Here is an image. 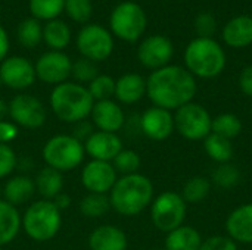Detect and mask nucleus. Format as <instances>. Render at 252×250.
Returning <instances> with one entry per match:
<instances>
[{
	"label": "nucleus",
	"mask_w": 252,
	"mask_h": 250,
	"mask_svg": "<svg viewBox=\"0 0 252 250\" xmlns=\"http://www.w3.org/2000/svg\"><path fill=\"white\" fill-rule=\"evenodd\" d=\"M140 131L151 140H167L174 130V115L162 108L152 106L146 109L139 119Z\"/></svg>",
	"instance_id": "nucleus-16"
},
{
	"label": "nucleus",
	"mask_w": 252,
	"mask_h": 250,
	"mask_svg": "<svg viewBox=\"0 0 252 250\" xmlns=\"http://www.w3.org/2000/svg\"><path fill=\"white\" fill-rule=\"evenodd\" d=\"M216 28H217V21L213 13L202 12L195 18V29L199 37L211 38V35L216 32Z\"/></svg>",
	"instance_id": "nucleus-39"
},
{
	"label": "nucleus",
	"mask_w": 252,
	"mask_h": 250,
	"mask_svg": "<svg viewBox=\"0 0 252 250\" xmlns=\"http://www.w3.org/2000/svg\"><path fill=\"white\" fill-rule=\"evenodd\" d=\"M16 155L9 144H0V178L9 177L16 168Z\"/></svg>",
	"instance_id": "nucleus-40"
},
{
	"label": "nucleus",
	"mask_w": 252,
	"mask_h": 250,
	"mask_svg": "<svg viewBox=\"0 0 252 250\" xmlns=\"http://www.w3.org/2000/svg\"><path fill=\"white\" fill-rule=\"evenodd\" d=\"M41 155L47 167L65 172L80 167L86 152L84 144L71 134H58L46 141Z\"/></svg>",
	"instance_id": "nucleus-6"
},
{
	"label": "nucleus",
	"mask_w": 252,
	"mask_h": 250,
	"mask_svg": "<svg viewBox=\"0 0 252 250\" xmlns=\"http://www.w3.org/2000/svg\"><path fill=\"white\" fill-rule=\"evenodd\" d=\"M112 167L115 168L117 174L121 175H131V174H137L140 165H142V159L139 156L137 152L130 150V149H123L111 162Z\"/></svg>",
	"instance_id": "nucleus-35"
},
{
	"label": "nucleus",
	"mask_w": 252,
	"mask_h": 250,
	"mask_svg": "<svg viewBox=\"0 0 252 250\" xmlns=\"http://www.w3.org/2000/svg\"><path fill=\"white\" fill-rule=\"evenodd\" d=\"M211 180L220 189H233L241 181V171L236 165H233L230 162L220 164L213 171Z\"/></svg>",
	"instance_id": "nucleus-34"
},
{
	"label": "nucleus",
	"mask_w": 252,
	"mask_h": 250,
	"mask_svg": "<svg viewBox=\"0 0 252 250\" xmlns=\"http://www.w3.org/2000/svg\"><path fill=\"white\" fill-rule=\"evenodd\" d=\"M87 90L94 102L109 100L115 94V80L111 75L99 74L89 85Z\"/></svg>",
	"instance_id": "nucleus-36"
},
{
	"label": "nucleus",
	"mask_w": 252,
	"mask_h": 250,
	"mask_svg": "<svg viewBox=\"0 0 252 250\" xmlns=\"http://www.w3.org/2000/svg\"><path fill=\"white\" fill-rule=\"evenodd\" d=\"M186 212L188 203L183 200L182 194L176 192H164L151 203L152 224L162 233H170L183 225Z\"/></svg>",
	"instance_id": "nucleus-8"
},
{
	"label": "nucleus",
	"mask_w": 252,
	"mask_h": 250,
	"mask_svg": "<svg viewBox=\"0 0 252 250\" xmlns=\"http://www.w3.org/2000/svg\"><path fill=\"white\" fill-rule=\"evenodd\" d=\"M7 116H9V105L3 99H0V121H4Z\"/></svg>",
	"instance_id": "nucleus-47"
},
{
	"label": "nucleus",
	"mask_w": 252,
	"mask_h": 250,
	"mask_svg": "<svg viewBox=\"0 0 252 250\" xmlns=\"http://www.w3.org/2000/svg\"><path fill=\"white\" fill-rule=\"evenodd\" d=\"M63 12L74 22L87 24L93 15V3L92 0H65Z\"/></svg>",
	"instance_id": "nucleus-37"
},
{
	"label": "nucleus",
	"mask_w": 252,
	"mask_h": 250,
	"mask_svg": "<svg viewBox=\"0 0 252 250\" xmlns=\"http://www.w3.org/2000/svg\"><path fill=\"white\" fill-rule=\"evenodd\" d=\"M16 40L25 49L37 47L43 40V27L35 18H27L16 28Z\"/></svg>",
	"instance_id": "nucleus-29"
},
{
	"label": "nucleus",
	"mask_w": 252,
	"mask_h": 250,
	"mask_svg": "<svg viewBox=\"0 0 252 250\" xmlns=\"http://www.w3.org/2000/svg\"><path fill=\"white\" fill-rule=\"evenodd\" d=\"M154 200V184L143 174L121 175L109 192L111 208L123 217L142 214Z\"/></svg>",
	"instance_id": "nucleus-2"
},
{
	"label": "nucleus",
	"mask_w": 252,
	"mask_h": 250,
	"mask_svg": "<svg viewBox=\"0 0 252 250\" xmlns=\"http://www.w3.org/2000/svg\"><path fill=\"white\" fill-rule=\"evenodd\" d=\"M117 175L111 162L92 159L81 171V183L89 193L108 194L118 180Z\"/></svg>",
	"instance_id": "nucleus-15"
},
{
	"label": "nucleus",
	"mask_w": 252,
	"mask_h": 250,
	"mask_svg": "<svg viewBox=\"0 0 252 250\" xmlns=\"http://www.w3.org/2000/svg\"><path fill=\"white\" fill-rule=\"evenodd\" d=\"M223 41L233 49H244L252 44V18L239 15L232 18L223 28Z\"/></svg>",
	"instance_id": "nucleus-21"
},
{
	"label": "nucleus",
	"mask_w": 252,
	"mask_h": 250,
	"mask_svg": "<svg viewBox=\"0 0 252 250\" xmlns=\"http://www.w3.org/2000/svg\"><path fill=\"white\" fill-rule=\"evenodd\" d=\"M174 53L173 43L165 35H149L137 47V59L139 62L152 71L164 68L170 63Z\"/></svg>",
	"instance_id": "nucleus-13"
},
{
	"label": "nucleus",
	"mask_w": 252,
	"mask_h": 250,
	"mask_svg": "<svg viewBox=\"0 0 252 250\" xmlns=\"http://www.w3.org/2000/svg\"><path fill=\"white\" fill-rule=\"evenodd\" d=\"M71 37L72 35L69 25L59 18L47 21L43 25V41L52 50L62 52L71 43Z\"/></svg>",
	"instance_id": "nucleus-27"
},
{
	"label": "nucleus",
	"mask_w": 252,
	"mask_h": 250,
	"mask_svg": "<svg viewBox=\"0 0 252 250\" xmlns=\"http://www.w3.org/2000/svg\"><path fill=\"white\" fill-rule=\"evenodd\" d=\"M35 192L46 200H53L59 193H62V187H63V177L62 172L50 168V167H44L38 171L35 180Z\"/></svg>",
	"instance_id": "nucleus-26"
},
{
	"label": "nucleus",
	"mask_w": 252,
	"mask_h": 250,
	"mask_svg": "<svg viewBox=\"0 0 252 250\" xmlns=\"http://www.w3.org/2000/svg\"><path fill=\"white\" fill-rule=\"evenodd\" d=\"M213 118L199 103L190 102L179 108L174 113V130L186 140H204L211 134Z\"/></svg>",
	"instance_id": "nucleus-9"
},
{
	"label": "nucleus",
	"mask_w": 252,
	"mask_h": 250,
	"mask_svg": "<svg viewBox=\"0 0 252 250\" xmlns=\"http://www.w3.org/2000/svg\"><path fill=\"white\" fill-rule=\"evenodd\" d=\"M146 94V80L136 72H127L115 81L114 97L124 105H133Z\"/></svg>",
	"instance_id": "nucleus-22"
},
{
	"label": "nucleus",
	"mask_w": 252,
	"mask_h": 250,
	"mask_svg": "<svg viewBox=\"0 0 252 250\" xmlns=\"http://www.w3.org/2000/svg\"><path fill=\"white\" fill-rule=\"evenodd\" d=\"M204 149L207 152V155L220 164H227L232 161L233 158V144L232 140L224 139L221 136H217L214 133H211L207 139H204Z\"/></svg>",
	"instance_id": "nucleus-28"
},
{
	"label": "nucleus",
	"mask_w": 252,
	"mask_h": 250,
	"mask_svg": "<svg viewBox=\"0 0 252 250\" xmlns=\"http://www.w3.org/2000/svg\"><path fill=\"white\" fill-rule=\"evenodd\" d=\"M62 217L61 211L52 200L40 199L32 202L22 218V227L25 234L35 242L52 240L61 230Z\"/></svg>",
	"instance_id": "nucleus-5"
},
{
	"label": "nucleus",
	"mask_w": 252,
	"mask_h": 250,
	"mask_svg": "<svg viewBox=\"0 0 252 250\" xmlns=\"http://www.w3.org/2000/svg\"><path fill=\"white\" fill-rule=\"evenodd\" d=\"M152 250H165V249H161V248H155V249H152Z\"/></svg>",
	"instance_id": "nucleus-50"
},
{
	"label": "nucleus",
	"mask_w": 252,
	"mask_h": 250,
	"mask_svg": "<svg viewBox=\"0 0 252 250\" xmlns=\"http://www.w3.org/2000/svg\"><path fill=\"white\" fill-rule=\"evenodd\" d=\"M22 227V218L15 206L0 200V248L15 240Z\"/></svg>",
	"instance_id": "nucleus-25"
},
{
	"label": "nucleus",
	"mask_w": 252,
	"mask_h": 250,
	"mask_svg": "<svg viewBox=\"0 0 252 250\" xmlns=\"http://www.w3.org/2000/svg\"><path fill=\"white\" fill-rule=\"evenodd\" d=\"M9 35H7V31L0 25V63L7 57V53H9Z\"/></svg>",
	"instance_id": "nucleus-45"
},
{
	"label": "nucleus",
	"mask_w": 252,
	"mask_h": 250,
	"mask_svg": "<svg viewBox=\"0 0 252 250\" xmlns=\"http://www.w3.org/2000/svg\"><path fill=\"white\" fill-rule=\"evenodd\" d=\"M198 85L195 77L183 66L167 65L152 74L146 80V94L154 106L177 111L190 103L196 94Z\"/></svg>",
	"instance_id": "nucleus-1"
},
{
	"label": "nucleus",
	"mask_w": 252,
	"mask_h": 250,
	"mask_svg": "<svg viewBox=\"0 0 252 250\" xmlns=\"http://www.w3.org/2000/svg\"><path fill=\"white\" fill-rule=\"evenodd\" d=\"M202 245L201 233L190 225H180L179 228L167 233L165 250H199Z\"/></svg>",
	"instance_id": "nucleus-24"
},
{
	"label": "nucleus",
	"mask_w": 252,
	"mask_h": 250,
	"mask_svg": "<svg viewBox=\"0 0 252 250\" xmlns=\"http://www.w3.org/2000/svg\"><path fill=\"white\" fill-rule=\"evenodd\" d=\"M1 87H3V83H1V80H0V90H1Z\"/></svg>",
	"instance_id": "nucleus-49"
},
{
	"label": "nucleus",
	"mask_w": 252,
	"mask_h": 250,
	"mask_svg": "<svg viewBox=\"0 0 252 250\" xmlns=\"http://www.w3.org/2000/svg\"><path fill=\"white\" fill-rule=\"evenodd\" d=\"M34 193H35L34 180H31L27 175L10 177L3 186V200H6L15 208L30 202Z\"/></svg>",
	"instance_id": "nucleus-23"
},
{
	"label": "nucleus",
	"mask_w": 252,
	"mask_h": 250,
	"mask_svg": "<svg viewBox=\"0 0 252 250\" xmlns=\"http://www.w3.org/2000/svg\"><path fill=\"white\" fill-rule=\"evenodd\" d=\"M90 118H92V124L99 131H106V133L117 134V131H120L126 124L124 111L112 99L94 102L93 109L90 112Z\"/></svg>",
	"instance_id": "nucleus-18"
},
{
	"label": "nucleus",
	"mask_w": 252,
	"mask_h": 250,
	"mask_svg": "<svg viewBox=\"0 0 252 250\" xmlns=\"http://www.w3.org/2000/svg\"><path fill=\"white\" fill-rule=\"evenodd\" d=\"M123 150V141L115 133L94 131L84 141V152L93 161L112 162L114 158Z\"/></svg>",
	"instance_id": "nucleus-17"
},
{
	"label": "nucleus",
	"mask_w": 252,
	"mask_h": 250,
	"mask_svg": "<svg viewBox=\"0 0 252 250\" xmlns=\"http://www.w3.org/2000/svg\"><path fill=\"white\" fill-rule=\"evenodd\" d=\"M53 205L59 209V211H63V209H68L69 208V205H71V197L66 194V193H59L53 200Z\"/></svg>",
	"instance_id": "nucleus-46"
},
{
	"label": "nucleus",
	"mask_w": 252,
	"mask_h": 250,
	"mask_svg": "<svg viewBox=\"0 0 252 250\" xmlns=\"http://www.w3.org/2000/svg\"><path fill=\"white\" fill-rule=\"evenodd\" d=\"M0 250H4V249H3V248H0Z\"/></svg>",
	"instance_id": "nucleus-53"
},
{
	"label": "nucleus",
	"mask_w": 252,
	"mask_h": 250,
	"mask_svg": "<svg viewBox=\"0 0 252 250\" xmlns=\"http://www.w3.org/2000/svg\"><path fill=\"white\" fill-rule=\"evenodd\" d=\"M3 199V186L0 184V200Z\"/></svg>",
	"instance_id": "nucleus-48"
},
{
	"label": "nucleus",
	"mask_w": 252,
	"mask_h": 250,
	"mask_svg": "<svg viewBox=\"0 0 252 250\" xmlns=\"http://www.w3.org/2000/svg\"><path fill=\"white\" fill-rule=\"evenodd\" d=\"M77 50L93 62L106 60L114 50V37L109 29L99 24H86L77 34Z\"/></svg>",
	"instance_id": "nucleus-10"
},
{
	"label": "nucleus",
	"mask_w": 252,
	"mask_h": 250,
	"mask_svg": "<svg viewBox=\"0 0 252 250\" xmlns=\"http://www.w3.org/2000/svg\"><path fill=\"white\" fill-rule=\"evenodd\" d=\"M127 246L126 233L111 224L96 227L89 236L90 250H127Z\"/></svg>",
	"instance_id": "nucleus-20"
},
{
	"label": "nucleus",
	"mask_w": 252,
	"mask_h": 250,
	"mask_svg": "<svg viewBox=\"0 0 252 250\" xmlns=\"http://www.w3.org/2000/svg\"><path fill=\"white\" fill-rule=\"evenodd\" d=\"M9 116L13 124L28 130L40 128L47 118V112L40 99L19 93L9 103Z\"/></svg>",
	"instance_id": "nucleus-11"
},
{
	"label": "nucleus",
	"mask_w": 252,
	"mask_h": 250,
	"mask_svg": "<svg viewBox=\"0 0 252 250\" xmlns=\"http://www.w3.org/2000/svg\"><path fill=\"white\" fill-rule=\"evenodd\" d=\"M18 136V125L12 121H0V144H9Z\"/></svg>",
	"instance_id": "nucleus-42"
},
{
	"label": "nucleus",
	"mask_w": 252,
	"mask_h": 250,
	"mask_svg": "<svg viewBox=\"0 0 252 250\" xmlns=\"http://www.w3.org/2000/svg\"><path fill=\"white\" fill-rule=\"evenodd\" d=\"M185 65L193 77L211 80L223 72L226 53L214 38L196 37L185 50Z\"/></svg>",
	"instance_id": "nucleus-4"
},
{
	"label": "nucleus",
	"mask_w": 252,
	"mask_h": 250,
	"mask_svg": "<svg viewBox=\"0 0 252 250\" xmlns=\"http://www.w3.org/2000/svg\"><path fill=\"white\" fill-rule=\"evenodd\" d=\"M94 133V130H93V124L92 122H87L86 119L84 121H80V122H77L75 124V127H74V133L71 134L74 139H77L80 143H83L84 144V141L92 136Z\"/></svg>",
	"instance_id": "nucleus-43"
},
{
	"label": "nucleus",
	"mask_w": 252,
	"mask_h": 250,
	"mask_svg": "<svg viewBox=\"0 0 252 250\" xmlns=\"http://www.w3.org/2000/svg\"><path fill=\"white\" fill-rule=\"evenodd\" d=\"M71 75L75 78V83L78 84H90L99 75V71L96 62L89 60L86 57H80L78 60L72 62Z\"/></svg>",
	"instance_id": "nucleus-38"
},
{
	"label": "nucleus",
	"mask_w": 252,
	"mask_h": 250,
	"mask_svg": "<svg viewBox=\"0 0 252 250\" xmlns=\"http://www.w3.org/2000/svg\"><path fill=\"white\" fill-rule=\"evenodd\" d=\"M148 25V16L143 7L136 1H123L117 4L109 16V31L123 41H137Z\"/></svg>",
	"instance_id": "nucleus-7"
},
{
	"label": "nucleus",
	"mask_w": 252,
	"mask_h": 250,
	"mask_svg": "<svg viewBox=\"0 0 252 250\" xmlns=\"http://www.w3.org/2000/svg\"><path fill=\"white\" fill-rule=\"evenodd\" d=\"M211 192V183L208 178L205 177H192L189 178L185 186H183V190H182V197L186 203H190V205H198V203H202L208 194Z\"/></svg>",
	"instance_id": "nucleus-30"
},
{
	"label": "nucleus",
	"mask_w": 252,
	"mask_h": 250,
	"mask_svg": "<svg viewBox=\"0 0 252 250\" xmlns=\"http://www.w3.org/2000/svg\"><path fill=\"white\" fill-rule=\"evenodd\" d=\"M34 68H35V77L40 81L46 84L58 85L68 81V78L71 77L72 62L69 56L65 55L63 52L50 50L43 53L37 59Z\"/></svg>",
	"instance_id": "nucleus-12"
},
{
	"label": "nucleus",
	"mask_w": 252,
	"mask_h": 250,
	"mask_svg": "<svg viewBox=\"0 0 252 250\" xmlns=\"http://www.w3.org/2000/svg\"><path fill=\"white\" fill-rule=\"evenodd\" d=\"M227 236L244 245H252V203H245L233 209L226 220Z\"/></svg>",
	"instance_id": "nucleus-19"
},
{
	"label": "nucleus",
	"mask_w": 252,
	"mask_h": 250,
	"mask_svg": "<svg viewBox=\"0 0 252 250\" xmlns=\"http://www.w3.org/2000/svg\"><path fill=\"white\" fill-rule=\"evenodd\" d=\"M35 68L31 60L22 56H7L0 63V80L12 90H25L35 81Z\"/></svg>",
	"instance_id": "nucleus-14"
},
{
	"label": "nucleus",
	"mask_w": 252,
	"mask_h": 250,
	"mask_svg": "<svg viewBox=\"0 0 252 250\" xmlns=\"http://www.w3.org/2000/svg\"><path fill=\"white\" fill-rule=\"evenodd\" d=\"M250 16H251V18H252V10H251V15H250Z\"/></svg>",
	"instance_id": "nucleus-51"
},
{
	"label": "nucleus",
	"mask_w": 252,
	"mask_h": 250,
	"mask_svg": "<svg viewBox=\"0 0 252 250\" xmlns=\"http://www.w3.org/2000/svg\"><path fill=\"white\" fill-rule=\"evenodd\" d=\"M111 202L108 194L89 193L80 202V212L87 218H100L109 212Z\"/></svg>",
	"instance_id": "nucleus-32"
},
{
	"label": "nucleus",
	"mask_w": 252,
	"mask_h": 250,
	"mask_svg": "<svg viewBox=\"0 0 252 250\" xmlns=\"http://www.w3.org/2000/svg\"><path fill=\"white\" fill-rule=\"evenodd\" d=\"M0 16H1V10H0Z\"/></svg>",
	"instance_id": "nucleus-52"
},
{
	"label": "nucleus",
	"mask_w": 252,
	"mask_h": 250,
	"mask_svg": "<svg viewBox=\"0 0 252 250\" xmlns=\"http://www.w3.org/2000/svg\"><path fill=\"white\" fill-rule=\"evenodd\" d=\"M239 88L241 91L248 96L252 97V65H248L242 69L241 75H239Z\"/></svg>",
	"instance_id": "nucleus-44"
},
{
	"label": "nucleus",
	"mask_w": 252,
	"mask_h": 250,
	"mask_svg": "<svg viewBox=\"0 0 252 250\" xmlns=\"http://www.w3.org/2000/svg\"><path fill=\"white\" fill-rule=\"evenodd\" d=\"M199 250H238V245L229 236H211L202 240Z\"/></svg>",
	"instance_id": "nucleus-41"
},
{
	"label": "nucleus",
	"mask_w": 252,
	"mask_h": 250,
	"mask_svg": "<svg viewBox=\"0 0 252 250\" xmlns=\"http://www.w3.org/2000/svg\"><path fill=\"white\" fill-rule=\"evenodd\" d=\"M94 100L87 87L78 83L65 81L53 87L50 108L55 116L66 124H77L90 116Z\"/></svg>",
	"instance_id": "nucleus-3"
},
{
	"label": "nucleus",
	"mask_w": 252,
	"mask_h": 250,
	"mask_svg": "<svg viewBox=\"0 0 252 250\" xmlns=\"http://www.w3.org/2000/svg\"><path fill=\"white\" fill-rule=\"evenodd\" d=\"M242 131V121L235 113H220L213 118L211 122V133L221 136L224 139H235Z\"/></svg>",
	"instance_id": "nucleus-31"
},
{
	"label": "nucleus",
	"mask_w": 252,
	"mask_h": 250,
	"mask_svg": "<svg viewBox=\"0 0 252 250\" xmlns=\"http://www.w3.org/2000/svg\"><path fill=\"white\" fill-rule=\"evenodd\" d=\"M30 12L37 21H52L63 12L65 0H28Z\"/></svg>",
	"instance_id": "nucleus-33"
}]
</instances>
